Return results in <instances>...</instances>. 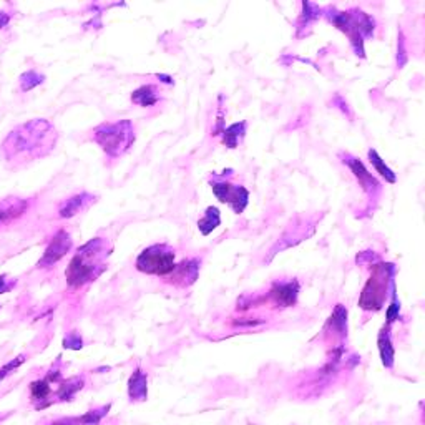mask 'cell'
I'll return each instance as SVG.
<instances>
[{"instance_id": "8992f818", "label": "cell", "mask_w": 425, "mask_h": 425, "mask_svg": "<svg viewBox=\"0 0 425 425\" xmlns=\"http://www.w3.org/2000/svg\"><path fill=\"white\" fill-rule=\"evenodd\" d=\"M175 249L168 245H153L136 258V270L145 274L168 276L175 270Z\"/></svg>"}, {"instance_id": "52a82bcc", "label": "cell", "mask_w": 425, "mask_h": 425, "mask_svg": "<svg viewBox=\"0 0 425 425\" xmlns=\"http://www.w3.org/2000/svg\"><path fill=\"white\" fill-rule=\"evenodd\" d=\"M214 180H211L213 193L216 195L221 203H228L234 213L241 214L247 206V200H249V191L241 185L231 183L226 180V175H214Z\"/></svg>"}, {"instance_id": "ba28073f", "label": "cell", "mask_w": 425, "mask_h": 425, "mask_svg": "<svg viewBox=\"0 0 425 425\" xmlns=\"http://www.w3.org/2000/svg\"><path fill=\"white\" fill-rule=\"evenodd\" d=\"M72 246L73 241L67 231L65 229L57 231V233L53 234V238L50 239V243H48V246L45 247V253L42 254V258L39 259L37 266H39L40 270H47V267L55 266L62 258L67 256L68 251L72 249Z\"/></svg>"}, {"instance_id": "d4e9b609", "label": "cell", "mask_w": 425, "mask_h": 425, "mask_svg": "<svg viewBox=\"0 0 425 425\" xmlns=\"http://www.w3.org/2000/svg\"><path fill=\"white\" fill-rule=\"evenodd\" d=\"M399 314H400V303L397 299V294H395V284L392 283V303L390 306L387 308V325H389V328L399 319Z\"/></svg>"}, {"instance_id": "7a4b0ae2", "label": "cell", "mask_w": 425, "mask_h": 425, "mask_svg": "<svg viewBox=\"0 0 425 425\" xmlns=\"http://www.w3.org/2000/svg\"><path fill=\"white\" fill-rule=\"evenodd\" d=\"M111 253V245L105 238H93L84 246L78 247L75 256L70 261L65 278L68 287L78 290L92 283L106 270V258Z\"/></svg>"}, {"instance_id": "d6a6232c", "label": "cell", "mask_w": 425, "mask_h": 425, "mask_svg": "<svg viewBox=\"0 0 425 425\" xmlns=\"http://www.w3.org/2000/svg\"><path fill=\"white\" fill-rule=\"evenodd\" d=\"M9 290H10V286L7 284V276H0V294H3V292Z\"/></svg>"}, {"instance_id": "6da1fadb", "label": "cell", "mask_w": 425, "mask_h": 425, "mask_svg": "<svg viewBox=\"0 0 425 425\" xmlns=\"http://www.w3.org/2000/svg\"><path fill=\"white\" fill-rule=\"evenodd\" d=\"M57 140L59 133L48 120H30L7 135L2 143V153L7 162H30L50 153Z\"/></svg>"}, {"instance_id": "44dd1931", "label": "cell", "mask_w": 425, "mask_h": 425, "mask_svg": "<svg viewBox=\"0 0 425 425\" xmlns=\"http://www.w3.org/2000/svg\"><path fill=\"white\" fill-rule=\"evenodd\" d=\"M111 408V404H106V406L95 407L92 410H88L86 414L82 417H78V424L80 425H100V422L108 415Z\"/></svg>"}, {"instance_id": "4fadbf2b", "label": "cell", "mask_w": 425, "mask_h": 425, "mask_svg": "<svg viewBox=\"0 0 425 425\" xmlns=\"http://www.w3.org/2000/svg\"><path fill=\"white\" fill-rule=\"evenodd\" d=\"M128 397L131 402H145L148 399V375L142 367L135 369L128 379Z\"/></svg>"}, {"instance_id": "e0dca14e", "label": "cell", "mask_w": 425, "mask_h": 425, "mask_svg": "<svg viewBox=\"0 0 425 425\" xmlns=\"http://www.w3.org/2000/svg\"><path fill=\"white\" fill-rule=\"evenodd\" d=\"M328 328L331 329L334 334H337V336H348V309L342 306V304H337V306L334 308L332 314L328 321Z\"/></svg>"}, {"instance_id": "f546056e", "label": "cell", "mask_w": 425, "mask_h": 425, "mask_svg": "<svg viewBox=\"0 0 425 425\" xmlns=\"http://www.w3.org/2000/svg\"><path fill=\"white\" fill-rule=\"evenodd\" d=\"M50 425H80V424H78V419H75V417H67V419L55 420V422H52Z\"/></svg>"}, {"instance_id": "5bb4252c", "label": "cell", "mask_w": 425, "mask_h": 425, "mask_svg": "<svg viewBox=\"0 0 425 425\" xmlns=\"http://www.w3.org/2000/svg\"><path fill=\"white\" fill-rule=\"evenodd\" d=\"M377 346H379V356H381L382 366L387 369H392L395 362V349L392 344V336H390V328L389 325H384L377 336Z\"/></svg>"}, {"instance_id": "d6986e66", "label": "cell", "mask_w": 425, "mask_h": 425, "mask_svg": "<svg viewBox=\"0 0 425 425\" xmlns=\"http://www.w3.org/2000/svg\"><path fill=\"white\" fill-rule=\"evenodd\" d=\"M220 223H221L220 209L214 208V206H209V208H206L203 218L198 221V229L201 231V234L208 236L213 229H216L218 226H220Z\"/></svg>"}, {"instance_id": "9c48e42d", "label": "cell", "mask_w": 425, "mask_h": 425, "mask_svg": "<svg viewBox=\"0 0 425 425\" xmlns=\"http://www.w3.org/2000/svg\"><path fill=\"white\" fill-rule=\"evenodd\" d=\"M341 162L344 164H348V168L350 171H352V175L356 176V180L359 181V185H361L362 189L367 193L369 196L377 198L379 193L382 191L381 183H379L377 178L375 176L370 175L369 171L366 170L364 163L361 162V160H357L356 156L349 155V153H339Z\"/></svg>"}, {"instance_id": "9a60e30c", "label": "cell", "mask_w": 425, "mask_h": 425, "mask_svg": "<svg viewBox=\"0 0 425 425\" xmlns=\"http://www.w3.org/2000/svg\"><path fill=\"white\" fill-rule=\"evenodd\" d=\"M162 100V92L160 88L153 84L142 85L140 88H136L133 93H131V102L138 106H153Z\"/></svg>"}, {"instance_id": "f1b7e54d", "label": "cell", "mask_w": 425, "mask_h": 425, "mask_svg": "<svg viewBox=\"0 0 425 425\" xmlns=\"http://www.w3.org/2000/svg\"><path fill=\"white\" fill-rule=\"evenodd\" d=\"M266 321L264 319H253V317H243V319L234 321V325L236 328H258V325H263Z\"/></svg>"}, {"instance_id": "484cf974", "label": "cell", "mask_w": 425, "mask_h": 425, "mask_svg": "<svg viewBox=\"0 0 425 425\" xmlns=\"http://www.w3.org/2000/svg\"><path fill=\"white\" fill-rule=\"evenodd\" d=\"M64 348L72 350H80L84 348V339H82V336L77 331L68 332L67 336L64 337Z\"/></svg>"}, {"instance_id": "8fae6325", "label": "cell", "mask_w": 425, "mask_h": 425, "mask_svg": "<svg viewBox=\"0 0 425 425\" xmlns=\"http://www.w3.org/2000/svg\"><path fill=\"white\" fill-rule=\"evenodd\" d=\"M200 274V261L198 259H185L176 264L175 270L167 276L168 283L175 284L176 287H188L196 283Z\"/></svg>"}, {"instance_id": "cb8c5ba5", "label": "cell", "mask_w": 425, "mask_h": 425, "mask_svg": "<svg viewBox=\"0 0 425 425\" xmlns=\"http://www.w3.org/2000/svg\"><path fill=\"white\" fill-rule=\"evenodd\" d=\"M27 203L26 201H9V203H6V206H0V223L10 220V218L19 216V214H22L26 211Z\"/></svg>"}, {"instance_id": "603a6c76", "label": "cell", "mask_w": 425, "mask_h": 425, "mask_svg": "<svg viewBox=\"0 0 425 425\" xmlns=\"http://www.w3.org/2000/svg\"><path fill=\"white\" fill-rule=\"evenodd\" d=\"M19 80H20V90L26 93L42 85L45 82V75L35 72V70H27V72H23L22 75H20Z\"/></svg>"}, {"instance_id": "4316f807", "label": "cell", "mask_w": 425, "mask_h": 425, "mask_svg": "<svg viewBox=\"0 0 425 425\" xmlns=\"http://www.w3.org/2000/svg\"><path fill=\"white\" fill-rule=\"evenodd\" d=\"M23 362H26V357H23V356H19V357L12 359L9 364L3 366L2 369H0V382H2L6 377H9V375H10L12 372H14V370H17L19 367L23 364Z\"/></svg>"}, {"instance_id": "4dcf8cb0", "label": "cell", "mask_w": 425, "mask_h": 425, "mask_svg": "<svg viewBox=\"0 0 425 425\" xmlns=\"http://www.w3.org/2000/svg\"><path fill=\"white\" fill-rule=\"evenodd\" d=\"M10 19H12V15L9 14V12L0 10V30H2L3 27L9 26V23H10Z\"/></svg>"}, {"instance_id": "1f68e13d", "label": "cell", "mask_w": 425, "mask_h": 425, "mask_svg": "<svg viewBox=\"0 0 425 425\" xmlns=\"http://www.w3.org/2000/svg\"><path fill=\"white\" fill-rule=\"evenodd\" d=\"M336 98H337V102H341V103H339V108H341L342 111H344V113L348 115V117H352V115H350L349 105H348V103H346L344 100H342V97H341V95H336Z\"/></svg>"}, {"instance_id": "5b68a950", "label": "cell", "mask_w": 425, "mask_h": 425, "mask_svg": "<svg viewBox=\"0 0 425 425\" xmlns=\"http://www.w3.org/2000/svg\"><path fill=\"white\" fill-rule=\"evenodd\" d=\"M394 264H375L372 278L362 290L359 306L364 311H379L387 298V281L394 278Z\"/></svg>"}, {"instance_id": "2e32d148", "label": "cell", "mask_w": 425, "mask_h": 425, "mask_svg": "<svg viewBox=\"0 0 425 425\" xmlns=\"http://www.w3.org/2000/svg\"><path fill=\"white\" fill-rule=\"evenodd\" d=\"M30 394H32V400L35 402V407L39 408H45L50 406V400H47L50 397L52 394V387L50 382H47L45 379H40V381H35L30 384Z\"/></svg>"}, {"instance_id": "ffe728a7", "label": "cell", "mask_w": 425, "mask_h": 425, "mask_svg": "<svg viewBox=\"0 0 425 425\" xmlns=\"http://www.w3.org/2000/svg\"><path fill=\"white\" fill-rule=\"evenodd\" d=\"M246 135V122L233 123V125L223 130V143L229 148H236Z\"/></svg>"}, {"instance_id": "ac0fdd59", "label": "cell", "mask_w": 425, "mask_h": 425, "mask_svg": "<svg viewBox=\"0 0 425 425\" xmlns=\"http://www.w3.org/2000/svg\"><path fill=\"white\" fill-rule=\"evenodd\" d=\"M84 386H85L84 377L67 379V381L60 384V389L57 392V399H59L60 402H70L78 392L84 389Z\"/></svg>"}, {"instance_id": "7c38bea8", "label": "cell", "mask_w": 425, "mask_h": 425, "mask_svg": "<svg viewBox=\"0 0 425 425\" xmlns=\"http://www.w3.org/2000/svg\"><path fill=\"white\" fill-rule=\"evenodd\" d=\"M95 201H97V196L90 195V193H78V195L68 198V200H65L64 203L60 205L59 216L64 218V220L77 216L78 213L88 209Z\"/></svg>"}, {"instance_id": "7402d4cb", "label": "cell", "mask_w": 425, "mask_h": 425, "mask_svg": "<svg viewBox=\"0 0 425 425\" xmlns=\"http://www.w3.org/2000/svg\"><path fill=\"white\" fill-rule=\"evenodd\" d=\"M367 155H369V160H370V163L374 164L375 171L381 173V176H382V178H386L387 183H395V181H397V176H395V173L392 171L386 163H384V160L381 158V156H379L377 151L369 150V153H367Z\"/></svg>"}, {"instance_id": "3957f363", "label": "cell", "mask_w": 425, "mask_h": 425, "mask_svg": "<svg viewBox=\"0 0 425 425\" xmlns=\"http://www.w3.org/2000/svg\"><path fill=\"white\" fill-rule=\"evenodd\" d=\"M328 15L329 22L334 23L339 30L344 32L349 37L350 45H352L354 52L357 55L364 57V39L374 35L375 30V20L367 15L366 12L352 9L348 12H329Z\"/></svg>"}, {"instance_id": "83f0119b", "label": "cell", "mask_w": 425, "mask_h": 425, "mask_svg": "<svg viewBox=\"0 0 425 425\" xmlns=\"http://www.w3.org/2000/svg\"><path fill=\"white\" fill-rule=\"evenodd\" d=\"M407 47H406V39H404L402 30L399 32V40H397V67L402 68L407 64Z\"/></svg>"}, {"instance_id": "30bf717a", "label": "cell", "mask_w": 425, "mask_h": 425, "mask_svg": "<svg viewBox=\"0 0 425 425\" xmlns=\"http://www.w3.org/2000/svg\"><path fill=\"white\" fill-rule=\"evenodd\" d=\"M301 286L296 279H287V281H278V283L272 284L270 291V298L276 306L281 308H291L298 303Z\"/></svg>"}, {"instance_id": "277c9868", "label": "cell", "mask_w": 425, "mask_h": 425, "mask_svg": "<svg viewBox=\"0 0 425 425\" xmlns=\"http://www.w3.org/2000/svg\"><path fill=\"white\" fill-rule=\"evenodd\" d=\"M93 142L111 158L126 153L135 143V126L130 120H118L115 123H102L93 130Z\"/></svg>"}]
</instances>
